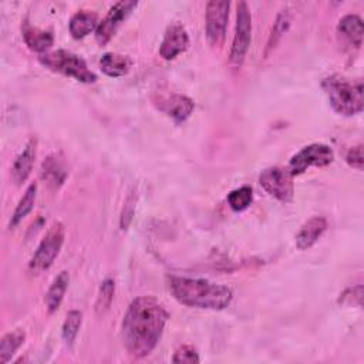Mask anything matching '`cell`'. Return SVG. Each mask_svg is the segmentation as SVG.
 <instances>
[{
	"instance_id": "cell-1",
	"label": "cell",
	"mask_w": 364,
	"mask_h": 364,
	"mask_svg": "<svg viewBox=\"0 0 364 364\" xmlns=\"http://www.w3.org/2000/svg\"><path fill=\"white\" fill-rule=\"evenodd\" d=\"M168 311L152 296H141L131 301L122 320V343L134 358H144L159 343Z\"/></svg>"
},
{
	"instance_id": "cell-2",
	"label": "cell",
	"mask_w": 364,
	"mask_h": 364,
	"mask_svg": "<svg viewBox=\"0 0 364 364\" xmlns=\"http://www.w3.org/2000/svg\"><path fill=\"white\" fill-rule=\"evenodd\" d=\"M168 280L169 290L173 297L181 304L188 307L223 310L233 299V291L230 287L205 279L171 276Z\"/></svg>"
},
{
	"instance_id": "cell-3",
	"label": "cell",
	"mask_w": 364,
	"mask_h": 364,
	"mask_svg": "<svg viewBox=\"0 0 364 364\" xmlns=\"http://www.w3.org/2000/svg\"><path fill=\"white\" fill-rule=\"evenodd\" d=\"M331 108L344 117H351L363 111V81L347 80L340 75H331L321 82Z\"/></svg>"
},
{
	"instance_id": "cell-4",
	"label": "cell",
	"mask_w": 364,
	"mask_h": 364,
	"mask_svg": "<svg viewBox=\"0 0 364 364\" xmlns=\"http://www.w3.org/2000/svg\"><path fill=\"white\" fill-rule=\"evenodd\" d=\"M38 60L43 65H46L51 71H55V73H60L63 75L71 77V78H74L80 82L91 84V82L97 81L95 73H92L88 68L84 58H81L80 55H77L71 51L55 50V51H51V53L41 54L38 57Z\"/></svg>"
},
{
	"instance_id": "cell-5",
	"label": "cell",
	"mask_w": 364,
	"mask_h": 364,
	"mask_svg": "<svg viewBox=\"0 0 364 364\" xmlns=\"http://www.w3.org/2000/svg\"><path fill=\"white\" fill-rule=\"evenodd\" d=\"M64 236L65 230L61 222H55L50 226L28 263V267L33 273L44 272L54 263L55 257L58 256L63 247Z\"/></svg>"
},
{
	"instance_id": "cell-6",
	"label": "cell",
	"mask_w": 364,
	"mask_h": 364,
	"mask_svg": "<svg viewBox=\"0 0 364 364\" xmlns=\"http://www.w3.org/2000/svg\"><path fill=\"white\" fill-rule=\"evenodd\" d=\"M236 27L232 41V48L229 54V63L232 67L239 68L246 57L252 38V16L246 1H239L236 4Z\"/></svg>"
},
{
	"instance_id": "cell-7",
	"label": "cell",
	"mask_w": 364,
	"mask_h": 364,
	"mask_svg": "<svg viewBox=\"0 0 364 364\" xmlns=\"http://www.w3.org/2000/svg\"><path fill=\"white\" fill-rule=\"evenodd\" d=\"M293 178L294 176L287 168L270 166L262 171L259 175V183L270 196L283 203H287L291 202L294 196Z\"/></svg>"
},
{
	"instance_id": "cell-8",
	"label": "cell",
	"mask_w": 364,
	"mask_h": 364,
	"mask_svg": "<svg viewBox=\"0 0 364 364\" xmlns=\"http://www.w3.org/2000/svg\"><path fill=\"white\" fill-rule=\"evenodd\" d=\"M334 161L333 149L326 144H310L294 154L289 162V171L293 176L306 172L310 166H327Z\"/></svg>"
},
{
	"instance_id": "cell-9",
	"label": "cell",
	"mask_w": 364,
	"mask_h": 364,
	"mask_svg": "<svg viewBox=\"0 0 364 364\" xmlns=\"http://www.w3.org/2000/svg\"><path fill=\"white\" fill-rule=\"evenodd\" d=\"M229 1L212 0L206 4V37L212 47H220L226 37Z\"/></svg>"
},
{
	"instance_id": "cell-10",
	"label": "cell",
	"mask_w": 364,
	"mask_h": 364,
	"mask_svg": "<svg viewBox=\"0 0 364 364\" xmlns=\"http://www.w3.org/2000/svg\"><path fill=\"white\" fill-rule=\"evenodd\" d=\"M138 6L135 0H121L117 1L107 13L105 18L100 21L95 30V40L100 46H105L118 31L119 26L128 18V16Z\"/></svg>"
},
{
	"instance_id": "cell-11",
	"label": "cell",
	"mask_w": 364,
	"mask_h": 364,
	"mask_svg": "<svg viewBox=\"0 0 364 364\" xmlns=\"http://www.w3.org/2000/svg\"><path fill=\"white\" fill-rule=\"evenodd\" d=\"M189 46V36L186 28L175 21L171 23L164 34L162 43L159 46V54L164 60H173L181 53H183Z\"/></svg>"
},
{
	"instance_id": "cell-12",
	"label": "cell",
	"mask_w": 364,
	"mask_h": 364,
	"mask_svg": "<svg viewBox=\"0 0 364 364\" xmlns=\"http://www.w3.org/2000/svg\"><path fill=\"white\" fill-rule=\"evenodd\" d=\"M158 108L171 117L176 124L183 122L192 114L195 104L193 101L182 94H171L159 98Z\"/></svg>"
},
{
	"instance_id": "cell-13",
	"label": "cell",
	"mask_w": 364,
	"mask_h": 364,
	"mask_svg": "<svg viewBox=\"0 0 364 364\" xmlns=\"http://www.w3.org/2000/svg\"><path fill=\"white\" fill-rule=\"evenodd\" d=\"M36 154H37V139L31 138L26 144L23 151L17 155V158L13 164V168H11V176L17 185H21L30 176V173L33 171Z\"/></svg>"
},
{
	"instance_id": "cell-14",
	"label": "cell",
	"mask_w": 364,
	"mask_h": 364,
	"mask_svg": "<svg viewBox=\"0 0 364 364\" xmlns=\"http://www.w3.org/2000/svg\"><path fill=\"white\" fill-rule=\"evenodd\" d=\"M327 220L324 216H311L307 219L296 235V246L300 250L310 249L326 232Z\"/></svg>"
},
{
	"instance_id": "cell-15",
	"label": "cell",
	"mask_w": 364,
	"mask_h": 364,
	"mask_svg": "<svg viewBox=\"0 0 364 364\" xmlns=\"http://www.w3.org/2000/svg\"><path fill=\"white\" fill-rule=\"evenodd\" d=\"M21 33L26 46L36 53L46 54L54 44V34L51 30H41L27 21L23 23Z\"/></svg>"
},
{
	"instance_id": "cell-16",
	"label": "cell",
	"mask_w": 364,
	"mask_h": 364,
	"mask_svg": "<svg viewBox=\"0 0 364 364\" xmlns=\"http://www.w3.org/2000/svg\"><path fill=\"white\" fill-rule=\"evenodd\" d=\"M337 33L353 47L360 48L363 44V20L357 14H347L340 18L337 26Z\"/></svg>"
},
{
	"instance_id": "cell-17",
	"label": "cell",
	"mask_w": 364,
	"mask_h": 364,
	"mask_svg": "<svg viewBox=\"0 0 364 364\" xmlns=\"http://www.w3.org/2000/svg\"><path fill=\"white\" fill-rule=\"evenodd\" d=\"M98 24L100 23H98L97 13L91 10H80L70 18L68 28H70V34L74 38L80 40L88 36L91 31L97 30Z\"/></svg>"
},
{
	"instance_id": "cell-18",
	"label": "cell",
	"mask_w": 364,
	"mask_h": 364,
	"mask_svg": "<svg viewBox=\"0 0 364 364\" xmlns=\"http://www.w3.org/2000/svg\"><path fill=\"white\" fill-rule=\"evenodd\" d=\"M131 65H132V60L128 55H122L117 53H105L100 60L101 71L112 78L128 74Z\"/></svg>"
},
{
	"instance_id": "cell-19",
	"label": "cell",
	"mask_w": 364,
	"mask_h": 364,
	"mask_svg": "<svg viewBox=\"0 0 364 364\" xmlns=\"http://www.w3.org/2000/svg\"><path fill=\"white\" fill-rule=\"evenodd\" d=\"M68 283H70V274H68V272L63 270L53 280L51 286L48 287V290L46 293V297H44V301H46V306H47V310H48L50 314L57 311V309L60 307V304L64 299V294L67 291Z\"/></svg>"
},
{
	"instance_id": "cell-20",
	"label": "cell",
	"mask_w": 364,
	"mask_h": 364,
	"mask_svg": "<svg viewBox=\"0 0 364 364\" xmlns=\"http://www.w3.org/2000/svg\"><path fill=\"white\" fill-rule=\"evenodd\" d=\"M36 196H37V183H30L26 189V192L23 193L21 199L18 200L13 215H11V220H10V228L17 226L31 210L36 202Z\"/></svg>"
},
{
	"instance_id": "cell-21",
	"label": "cell",
	"mask_w": 364,
	"mask_h": 364,
	"mask_svg": "<svg viewBox=\"0 0 364 364\" xmlns=\"http://www.w3.org/2000/svg\"><path fill=\"white\" fill-rule=\"evenodd\" d=\"M26 333L23 330H14L3 336L0 341V364H6L11 360L16 351L23 346Z\"/></svg>"
},
{
	"instance_id": "cell-22",
	"label": "cell",
	"mask_w": 364,
	"mask_h": 364,
	"mask_svg": "<svg viewBox=\"0 0 364 364\" xmlns=\"http://www.w3.org/2000/svg\"><path fill=\"white\" fill-rule=\"evenodd\" d=\"M65 175H67V172H65L61 161L57 158V155H51L44 161L43 169H41V176L48 183L58 186L64 182Z\"/></svg>"
},
{
	"instance_id": "cell-23",
	"label": "cell",
	"mask_w": 364,
	"mask_h": 364,
	"mask_svg": "<svg viewBox=\"0 0 364 364\" xmlns=\"http://www.w3.org/2000/svg\"><path fill=\"white\" fill-rule=\"evenodd\" d=\"M290 13L287 9H283L279 11V14L276 16V20L273 23V27H272V31L269 34V40H267V44H266V55L269 54V51H272L276 44L279 43V40L282 38V36L287 31L289 26H290Z\"/></svg>"
},
{
	"instance_id": "cell-24",
	"label": "cell",
	"mask_w": 364,
	"mask_h": 364,
	"mask_svg": "<svg viewBox=\"0 0 364 364\" xmlns=\"http://www.w3.org/2000/svg\"><path fill=\"white\" fill-rule=\"evenodd\" d=\"M228 205L235 212H242L250 206L253 202V192L252 188L247 185H243L240 188H236L228 193Z\"/></svg>"
},
{
	"instance_id": "cell-25",
	"label": "cell",
	"mask_w": 364,
	"mask_h": 364,
	"mask_svg": "<svg viewBox=\"0 0 364 364\" xmlns=\"http://www.w3.org/2000/svg\"><path fill=\"white\" fill-rule=\"evenodd\" d=\"M81 323H82V313L78 311V310H71L67 313L65 316V320L63 323V330H61V334H63V338L64 341L71 346L78 334V330L81 327Z\"/></svg>"
},
{
	"instance_id": "cell-26",
	"label": "cell",
	"mask_w": 364,
	"mask_h": 364,
	"mask_svg": "<svg viewBox=\"0 0 364 364\" xmlns=\"http://www.w3.org/2000/svg\"><path fill=\"white\" fill-rule=\"evenodd\" d=\"M114 291H115V283L111 277H107L101 286H100V291L97 296V303H95V310L98 314L105 313L114 299Z\"/></svg>"
},
{
	"instance_id": "cell-27",
	"label": "cell",
	"mask_w": 364,
	"mask_h": 364,
	"mask_svg": "<svg viewBox=\"0 0 364 364\" xmlns=\"http://www.w3.org/2000/svg\"><path fill=\"white\" fill-rule=\"evenodd\" d=\"M173 363H188V364H193V363H199V354L196 351V348H193L192 346H181L172 358Z\"/></svg>"
},
{
	"instance_id": "cell-28",
	"label": "cell",
	"mask_w": 364,
	"mask_h": 364,
	"mask_svg": "<svg viewBox=\"0 0 364 364\" xmlns=\"http://www.w3.org/2000/svg\"><path fill=\"white\" fill-rule=\"evenodd\" d=\"M135 205H136V198H135V193L131 192L129 196L127 198L125 203H124V209H122V213H121V229L122 230L128 229V226L132 220L134 212H135Z\"/></svg>"
},
{
	"instance_id": "cell-29",
	"label": "cell",
	"mask_w": 364,
	"mask_h": 364,
	"mask_svg": "<svg viewBox=\"0 0 364 364\" xmlns=\"http://www.w3.org/2000/svg\"><path fill=\"white\" fill-rule=\"evenodd\" d=\"M346 162L351 166L355 168L357 171H363V162H364V156H363V145H354L348 149L347 155H346Z\"/></svg>"
}]
</instances>
